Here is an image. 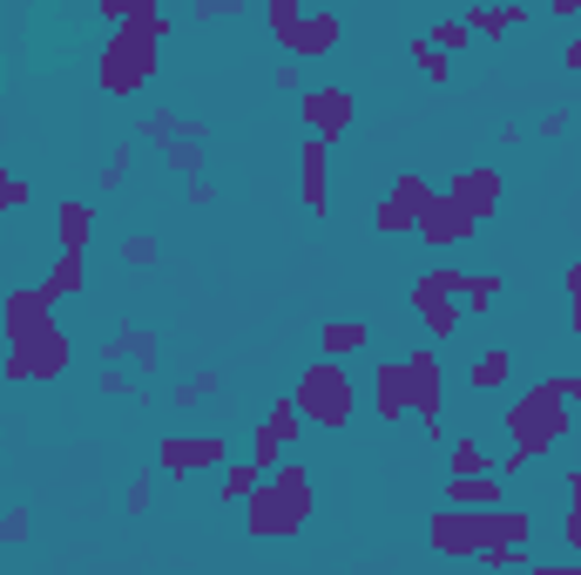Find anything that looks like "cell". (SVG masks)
<instances>
[{
  "mask_svg": "<svg viewBox=\"0 0 581 575\" xmlns=\"http://www.w3.org/2000/svg\"><path fill=\"white\" fill-rule=\"evenodd\" d=\"M427 41H433V48H440V54L453 61V54H460V48L473 41V28H467L460 14H447V21H433V28H427Z\"/></svg>",
  "mask_w": 581,
  "mask_h": 575,
  "instance_id": "1f68e13d",
  "label": "cell"
},
{
  "mask_svg": "<svg viewBox=\"0 0 581 575\" xmlns=\"http://www.w3.org/2000/svg\"><path fill=\"white\" fill-rule=\"evenodd\" d=\"M339 41H345V14H331V8H304L298 41H291V61H304V54H331Z\"/></svg>",
  "mask_w": 581,
  "mask_h": 575,
  "instance_id": "ac0fdd59",
  "label": "cell"
},
{
  "mask_svg": "<svg viewBox=\"0 0 581 575\" xmlns=\"http://www.w3.org/2000/svg\"><path fill=\"white\" fill-rule=\"evenodd\" d=\"M122 265H129V271H156V265H162V244H156L149 230H129V237H122Z\"/></svg>",
  "mask_w": 581,
  "mask_h": 575,
  "instance_id": "f546056e",
  "label": "cell"
},
{
  "mask_svg": "<svg viewBox=\"0 0 581 575\" xmlns=\"http://www.w3.org/2000/svg\"><path fill=\"white\" fill-rule=\"evenodd\" d=\"M217 467H230L223 434H162V447H156V474L190 480V474H217Z\"/></svg>",
  "mask_w": 581,
  "mask_h": 575,
  "instance_id": "ba28073f",
  "label": "cell"
},
{
  "mask_svg": "<svg viewBox=\"0 0 581 575\" xmlns=\"http://www.w3.org/2000/svg\"><path fill=\"white\" fill-rule=\"evenodd\" d=\"M568 393H561V379H541V386H528L521 399H508V454H521L528 467L534 460H548L554 447H561V434H568Z\"/></svg>",
  "mask_w": 581,
  "mask_h": 575,
  "instance_id": "277c9868",
  "label": "cell"
},
{
  "mask_svg": "<svg viewBox=\"0 0 581 575\" xmlns=\"http://www.w3.org/2000/svg\"><path fill=\"white\" fill-rule=\"evenodd\" d=\"M473 230H480V224H473V217H467L447 190H440V197L427 204V217H420V230H412V237H420L427 251H453V244H467Z\"/></svg>",
  "mask_w": 581,
  "mask_h": 575,
  "instance_id": "9a60e30c",
  "label": "cell"
},
{
  "mask_svg": "<svg viewBox=\"0 0 581 575\" xmlns=\"http://www.w3.org/2000/svg\"><path fill=\"white\" fill-rule=\"evenodd\" d=\"M122 177H129V142H116V149H109V162L96 170V184H102V190H116Z\"/></svg>",
  "mask_w": 581,
  "mask_h": 575,
  "instance_id": "74e56055",
  "label": "cell"
},
{
  "mask_svg": "<svg viewBox=\"0 0 581 575\" xmlns=\"http://www.w3.org/2000/svg\"><path fill=\"white\" fill-rule=\"evenodd\" d=\"M177 34V21L156 8V0H129V21L102 41L96 54V89L102 96H142L149 81H156V61H162V41Z\"/></svg>",
  "mask_w": 581,
  "mask_h": 575,
  "instance_id": "6da1fadb",
  "label": "cell"
},
{
  "mask_svg": "<svg viewBox=\"0 0 581 575\" xmlns=\"http://www.w3.org/2000/svg\"><path fill=\"white\" fill-rule=\"evenodd\" d=\"M109 399H136L142 393V379H129V366H102V379H96Z\"/></svg>",
  "mask_w": 581,
  "mask_h": 575,
  "instance_id": "8d00e7d4",
  "label": "cell"
},
{
  "mask_svg": "<svg viewBox=\"0 0 581 575\" xmlns=\"http://www.w3.org/2000/svg\"><path fill=\"white\" fill-rule=\"evenodd\" d=\"M89 237H96V210L68 197V204L54 210V244H61L68 258H89Z\"/></svg>",
  "mask_w": 581,
  "mask_h": 575,
  "instance_id": "44dd1931",
  "label": "cell"
},
{
  "mask_svg": "<svg viewBox=\"0 0 581 575\" xmlns=\"http://www.w3.org/2000/svg\"><path fill=\"white\" fill-rule=\"evenodd\" d=\"M142 142H156L162 149V162H170V170L190 184V177H203V142H210V122L203 116H183V109H149L142 116V129H136Z\"/></svg>",
  "mask_w": 581,
  "mask_h": 575,
  "instance_id": "8992f818",
  "label": "cell"
},
{
  "mask_svg": "<svg viewBox=\"0 0 581 575\" xmlns=\"http://www.w3.org/2000/svg\"><path fill=\"white\" fill-rule=\"evenodd\" d=\"M412 61H420V75H427V81H453V61H447V54H440V48H433L427 34L412 41Z\"/></svg>",
  "mask_w": 581,
  "mask_h": 575,
  "instance_id": "d590c367",
  "label": "cell"
},
{
  "mask_svg": "<svg viewBox=\"0 0 581 575\" xmlns=\"http://www.w3.org/2000/svg\"><path fill=\"white\" fill-rule=\"evenodd\" d=\"M298 197L311 217H324V204H331V142H318V136H304V149H298Z\"/></svg>",
  "mask_w": 581,
  "mask_h": 575,
  "instance_id": "2e32d148",
  "label": "cell"
},
{
  "mask_svg": "<svg viewBox=\"0 0 581 575\" xmlns=\"http://www.w3.org/2000/svg\"><path fill=\"white\" fill-rule=\"evenodd\" d=\"M365 339H372V325H359V318H339V325H324L318 333V346H324V359H352V353H365Z\"/></svg>",
  "mask_w": 581,
  "mask_h": 575,
  "instance_id": "603a6c76",
  "label": "cell"
},
{
  "mask_svg": "<svg viewBox=\"0 0 581 575\" xmlns=\"http://www.w3.org/2000/svg\"><path fill=\"white\" fill-rule=\"evenodd\" d=\"M480 562H487V575H508V568H528V548H487Z\"/></svg>",
  "mask_w": 581,
  "mask_h": 575,
  "instance_id": "ab89813d",
  "label": "cell"
},
{
  "mask_svg": "<svg viewBox=\"0 0 581 575\" xmlns=\"http://www.w3.org/2000/svg\"><path fill=\"white\" fill-rule=\"evenodd\" d=\"M473 474H493V454L480 440H453V480H473Z\"/></svg>",
  "mask_w": 581,
  "mask_h": 575,
  "instance_id": "d6a6232c",
  "label": "cell"
},
{
  "mask_svg": "<svg viewBox=\"0 0 581 575\" xmlns=\"http://www.w3.org/2000/svg\"><path fill=\"white\" fill-rule=\"evenodd\" d=\"M271 89H284V96H304V75H298V61H278V68H271Z\"/></svg>",
  "mask_w": 581,
  "mask_h": 575,
  "instance_id": "7bdbcfd3",
  "label": "cell"
},
{
  "mask_svg": "<svg viewBox=\"0 0 581 575\" xmlns=\"http://www.w3.org/2000/svg\"><path fill=\"white\" fill-rule=\"evenodd\" d=\"M440 399H447V366H440V353H433V346L405 353V406L420 414L427 434H440Z\"/></svg>",
  "mask_w": 581,
  "mask_h": 575,
  "instance_id": "30bf717a",
  "label": "cell"
},
{
  "mask_svg": "<svg viewBox=\"0 0 581 575\" xmlns=\"http://www.w3.org/2000/svg\"><path fill=\"white\" fill-rule=\"evenodd\" d=\"M291 406L304 414V427H324V434H345L352 414H359V386L339 359H311L298 379H291Z\"/></svg>",
  "mask_w": 581,
  "mask_h": 575,
  "instance_id": "5b68a950",
  "label": "cell"
},
{
  "mask_svg": "<svg viewBox=\"0 0 581 575\" xmlns=\"http://www.w3.org/2000/svg\"><path fill=\"white\" fill-rule=\"evenodd\" d=\"M561 285H568V305H574V339H581V265H574Z\"/></svg>",
  "mask_w": 581,
  "mask_h": 575,
  "instance_id": "bcb514c9",
  "label": "cell"
},
{
  "mask_svg": "<svg viewBox=\"0 0 581 575\" xmlns=\"http://www.w3.org/2000/svg\"><path fill=\"white\" fill-rule=\"evenodd\" d=\"M21 204H28V177L0 170V210H21Z\"/></svg>",
  "mask_w": 581,
  "mask_h": 575,
  "instance_id": "60d3db41",
  "label": "cell"
},
{
  "mask_svg": "<svg viewBox=\"0 0 581 575\" xmlns=\"http://www.w3.org/2000/svg\"><path fill=\"white\" fill-rule=\"evenodd\" d=\"M298 21H304V8L298 0H264V28H271V41L291 54V41H298Z\"/></svg>",
  "mask_w": 581,
  "mask_h": 575,
  "instance_id": "83f0119b",
  "label": "cell"
},
{
  "mask_svg": "<svg viewBox=\"0 0 581 575\" xmlns=\"http://www.w3.org/2000/svg\"><path fill=\"white\" fill-rule=\"evenodd\" d=\"M440 190L420 177V170H405L385 197H379V210H372V224H379V237H405V230H420V217H427V204H433Z\"/></svg>",
  "mask_w": 581,
  "mask_h": 575,
  "instance_id": "9c48e42d",
  "label": "cell"
},
{
  "mask_svg": "<svg viewBox=\"0 0 581 575\" xmlns=\"http://www.w3.org/2000/svg\"><path fill=\"white\" fill-rule=\"evenodd\" d=\"M467 386H473V393H501V386H508V346H487V353L467 366Z\"/></svg>",
  "mask_w": 581,
  "mask_h": 575,
  "instance_id": "d4e9b609",
  "label": "cell"
},
{
  "mask_svg": "<svg viewBox=\"0 0 581 575\" xmlns=\"http://www.w3.org/2000/svg\"><path fill=\"white\" fill-rule=\"evenodd\" d=\"M74 359V339L61 333V325H48V333H34L28 346L8 353V379H61Z\"/></svg>",
  "mask_w": 581,
  "mask_h": 575,
  "instance_id": "7c38bea8",
  "label": "cell"
},
{
  "mask_svg": "<svg viewBox=\"0 0 581 575\" xmlns=\"http://www.w3.org/2000/svg\"><path fill=\"white\" fill-rule=\"evenodd\" d=\"M0 575H8V568H0Z\"/></svg>",
  "mask_w": 581,
  "mask_h": 575,
  "instance_id": "db71d44e",
  "label": "cell"
},
{
  "mask_svg": "<svg viewBox=\"0 0 581 575\" xmlns=\"http://www.w3.org/2000/svg\"><path fill=\"white\" fill-rule=\"evenodd\" d=\"M96 14H102V21H109V34H116V28L129 21V0H102V8H96Z\"/></svg>",
  "mask_w": 581,
  "mask_h": 575,
  "instance_id": "7dc6e473",
  "label": "cell"
},
{
  "mask_svg": "<svg viewBox=\"0 0 581 575\" xmlns=\"http://www.w3.org/2000/svg\"><path fill=\"white\" fill-rule=\"evenodd\" d=\"M311 508H318V487H311V474L298 467V460H284L278 474H264V487L251 502H243V528H251L258 542H291L304 522H311Z\"/></svg>",
  "mask_w": 581,
  "mask_h": 575,
  "instance_id": "3957f363",
  "label": "cell"
},
{
  "mask_svg": "<svg viewBox=\"0 0 581 575\" xmlns=\"http://www.w3.org/2000/svg\"><path fill=\"white\" fill-rule=\"evenodd\" d=\"M561 487H568V515H561V535H568V548L581 555V467H574Z\"/></svg>",
  "mask_w": 581,
  "mask_h": 575,
  "instance_id": "e575fe53",
  "label": "cell"
},
{
  "mask_svg": "<svg viewBox=\"0 0 581 575\" xmlns=\"http://www.w3.org/2000/svg\"><path fill=\"white\" fill-rule=\"evenodd\" d=\"M534 129H541V136H561V129H568V109H548V116H541Z\"/></svg>",
  "mask_w": 581,
  "mask_h": 575,
  "instance_id": "681fc988",
  "label": "cell"
},
{
  "mask_svg": "<svg viewBox=\"0 0 581 575\" xmlns=\"http://www.w3.org/2000/svg\"><path fill=\"white\" fill-rule=\"evenodd\" d=\"M447 508H473V515H487V508H508V480H501V474L447 480Z\"/></svg>",
  "mask_w": 581,
  "mask_h": 575,
  "instance_id": "ffe728a7",
  "label": "cell"
},
{
  "mask_svg": "<svg viewBox=\"0 0 581 575\" xmlns=\"http://www.w3.org/2000/svg\"><path fill=\"white\" fill-rule=\"evenodd\" d=\"M264 427H271L278 440H298V434H304V414H298V406H291V393H284V399H271V414H264Z\"/></svg>",
  "mask_w": 581,
  "mask_h": 575,
  "instance_id": "836d02e7",
  "label": "cell"
},
{
  "mask_svg": "<svg viewBox=\"0 0 581 575\" xmlns=\"http://www.w3.org/2000/svg\"><path fill=\"white\" fill-rule=\"evenodd\" d=\"M81 285H89V258H68V251H54L48 278H34V291H41L48 305H61V298H81Z\"/></svg>",
  "mask_w": 581,
  "mask_h": 575,
  "instance_id": "7402d4cb",
  "label": "cell"
},
{
  "mask_svg": "<svg viewBox=\"0 0 581 575\" xmlns=\"http://www.w3.org/2000/svg\"><path fill=\"white\" fill-rule=\"evenodd\" d=\"M372 414L385 427H399L412 414V406H405V359H379V373H372Z\"/></svg>",
  "mask_w": 581,
  "mask_h": 575,
  "instance_id": "d6986e66",
  "label": "cell"
},
{
  "mask_svg": "<svg viewBox=\"0 0 581 575\" xmlns=\"http://www.w3.org/2000/svg\"><path fill=\"white\" fill-rule=\"evenodd\" d=\"M183 197H190V210H210V204H217V190H210L203 177H190V184H183Z\"/></svg>",
  "mask_w": 581,
  "mask_h": 575,
  "instance_id": "f6af8a7d",
  "label": "cell"
},
{
  "mask_svg": "<svg viewBox=\"0 0 581 575\" xmlns=\"http://www.w3.org/2000/svg\"><path fill=\"white\" fill-rule=\"evenodd\" d=\"M28 508H8V515H0V542H28Z\"/></svg>",
  "mask_w": 581,
  "mask_h": 575,
  "instance_id": "ee69618b",
  "label": "cell"
},
{
  "mask_svg": "<svg viewBox=\"0 0 581 575\" xmlns=\"http://www.w3.org/2000/svg\"><path fill=\"white\" fill-rule=\"evenodd\" d=\"M528 575H581V562H528Z\"/></svg>",
  "mask_w": 581,
  "mask_h": 575,
  "instance_id": "c3c4849f",
  "label": "cell"
},
{
  "mask_svg": "<svg viewBox=\"0 0 581 575\" xmlns=\"http://www.w3.org/2000/svg\"><path fill=\"white\" fill-rule=\"evenodd\" d=\"M298 116H304V129H311L318 142H339V136L359 122V102H352V89H339V81H318V89L298 96Z\"/></svg>",
  "mask_w": 581,
  "mask_h": 575,
  "instance_id": "8fae6325",
  "label": "cell"
},
{
  "mask_svg": "<svg viewBox=\"0 0 581 575\" xmlns=\"http://www.w3.org/2000/svg\"><path fill=\"white\" fill-rule=\"evenodd\" d=\"M197 21H243V0H197Z\"/></svg>",
  "mask_w": 581,
  "mask_h": 575,
  "instance_id": "f35d334b",
  "label": "cell"
},
{
  "mask_svg": "<svg viewBox=\"0 0 581 575\" xmlns=\"http://www.w3.org/2000/svg\"><path fill=\"white\" fill-rule=\"evenodd\" d=\"M447 197L480 224V217H493L501 210V197H508V177H501V162H467V170H453V184H447Z\"/></svg>",
  "mask_w": 581,
  "mask_h": 575,
  "instance_id": "4fadbf2b",
  "label": "cell"
},
{
  "mask_svg": "<svg viewBox=\"0 0 581 575\" xmlns=\"http://www.w3.org/2000/svg\"><path fill=\"white\" fill-rule=\"evenodd\" d=\"M460 285H467V271H427V278H412V311H420V325L433 339H453L460 333Z\"/></svg>",
  "mask_w": 581,
  "mask_h": 575,
  "instance_id": "52a82bcc",
  "label": "cell"
},
{
  "mask_svg": "<svg viewBox=\"0 0 581 575\" xmlns=\"http://www.w3.org/2000/svg\"><path fill=\"white\" fill-rule=\"evenodd\" d=\"M223 393V373H190V379H177L170 386V399L177 406H203V399H217Z\"/></svg>",
  "mask_w": 581,
  "mask_h": 575,
  "instance_id": "4dcf8cb0",
  "label": "cell"
},
{
  "mask_svg": "<svg viewBox=\"0 0 581 575\" xmlns=\"http://www.w3.org/2000/svg\"><path fill=\"white\" fill-rule=\"evenodd\" d=\"M48 325H54V305H48L34 285H14L8 298H0V333H8V353L28 346L34 333H48Z\"/></svg>",
  "mask_w": 581,
  "mask_h": 575,
  "instance_id": "5bb4252c",
  "label": "cell"
},
{
  "mask_svg": "<svg viewBox=\"0 0 581 575\" xmlns=\"http://www.w3.org/2000/svg\"><path fill=\"white\" fill-rule=\"evenodd\" d=\"M136 366L142 379H156V366H162V346H156V333H142V325H116V333L102 339V366Z\"/></svg>",
  "mask_w": 581,
  "mask_h": 575,
  "instance_id": "e0dca14e",
  "label": "cell"
},
{
  "mask_svg": "<svg viewBox=\"0 0 581 575\" xmlns=\"http://www.w3.org/2000/svg\"><path fill=\"white\" fill-rule=\"evenodd\" d=\"M258 487H264V474H258L251 460H230V467H223V487H217V502H223V508H243Z\"/></svg>",
  "mask_w": 581,
  "mask_h": 575,
  "instance_id": "cb8c5ba5",
  "label": "cell"
},
{
  "mask_svg": "<svg viewBox=\"0 0 581 575\" xmlns=\"http://www.w3.org/2000/svg\"><path fill=\"white\" fill-rule=\"evenodd\" d=\"M8 21H14V14H8V8H0V28H8Z\"/></svg>",
  "mask_w": 581,
  "mask_h": 575,
  "instance_id": "f5cc1de1",
  "label": "cell"
},
{
  "mask_svg": "<svg viewBox=\"0 0 581 575\" xmlns=\"http://www.w3.org/2000/svg\"><path fill=\"white\" fill-rule=\"evenodd\" d=\"M561 393H568V406H581V366H574L568 379H561Z\"/></svg>",
  "mask_w": 581,
  "mask_h": 575,
  "instance_id": "816d5d0a",
  "label": "cell"
},
{
  "mask_svg": "<svg viewBox=\"0 0 581 575\" xmlns=\"http://www.w3.org/2000/svg\"><path fill=\"white\" fill-rule=\"evenodd\" d=\"M460 21L473 34H514V28H528V8H467Z\"/></svg>",
  "mask_w": 581,
  "mask_h": 575,
  "instance_id": "484cf974",
  "label": "cell"
},
{
  "mask_svg": "<svg viewBox=\"0 0 581 575\" xmlns=\"http://www.w3.org/2000/svg\"><path fill=\"white\" fill-rule=\"evenodd\" d=\"M528 535H534V515H528V508H487V515H473V508H440V515L427 522V542H433L447 562H467V555H487V548H528Z\"/></svg>",
  "mask_w": 581,
  "mask_h": 575,
  "instance_id": "7a4b0ae2",
  "label": "cell"
},
{
  "mask_svg": "<svg viewBox=\"0 0 581 575\" xmlns=\"http://www.w3.org/2000/svg\"><path fill=\"white\" fill-rule=\"evenodd\" d=\"M149 502H156V474H136L129 480V515H149Z\"/></svg>",
  "mask_w": 581,
  "mask_h": 575,
  "instance_id": "b9f144b4",
  "label": "cell"
},
{
  "mask_svg": "<svg viewBox=\"0 0 581 575\" xmlns=\"http://www.w3.org/2000/svg\"><path fill=\"white\" fill-rule=\"evenodd\" d=\"M561 68H568V75H581V34H574L568 48H561Z\"/></svg>",
  "mask_w": 581,
  "mask_h": 575,
  "instance_id": "f907efd6",
  "label": "cell"
},
{
  "mask_svg": "<svg viewBox=\"0 0 581 575\" xmlns=\"http://www.w3.org/2000/svg\"><path fill=\"white\" fill-rule=\"evenodd\" d=\"M243 460H251L258 474H278V467L291 460V440H278L271 427H258V434H251V447H243Z\"/></svg>",
  "mask_w": 581,
  "mask_h": 575,
  "instance_id": "4316f807",
  "label": "cell"
},
{
  "mask_svg": "<svg viewBox=\"0 0 581 575\" xmlns=\"http://www.w3.org/2000/svg\"><path fill=\"white\" fill-rule=\"evenodd\" d=\"M501 271H467V285H460V311H487L493 298H501Z\"/></svg>",
  "mask_w": 581,
  "mask_h": 575,
  "instance_id": "f1b7e54d",
  "label": "cell"
}]
</instances>
